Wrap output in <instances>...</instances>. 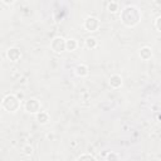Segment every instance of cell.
Here are the masks:
<instances>
[{
	"label": "cell",
	"mask_w": 161,
	"mask_h": 161,
	"mask_svg": "<svg viewBox=\"0 0 161 161\" xmlns=\"http://www.w3.org/2000/svg\"><path fill=\"white\" fill-rule=\"evenodd\" d=\"M99 20L96 16H87L84 20V29L87 31H97L99 29Z\"/></svg>",
	"instance_id": "obj_2"
},
{
	"label": "cell",
	"mask_w": 161,
	"mask_h": 161,
	"mask_svg": "<svg viewBox=\"0 0 161 161\" xmlns=\"http://www.w3.org/2000/svg\"><path fill=\"white\" fill-rule=\"evenodd\" d=\"M3 103H9L10 104L6 108L8 112H16L19 109V107H20V101H19V98L15 94H8V96H5L4 99H3Z\"/></svg>",
	"instance_id": "obj_1"
},
{
	"label": "cell",
	"mask_w": 161,
	"mask_h": 161,
	"mask_svg": "<svg viewBox=\"0 0 161 161\" xmlns=\"http://www.w3.org/2000/svg\"><path fill=\"white\" fill-rule=\"evenodd\" d=\"M35 117H36V121H38L40 125H45V123H48V121H49V114H48L47 112H44V111H39V112L35 114Z\"/></svg>",
	"instance_id": "obj_8"
},
{
	"label": "cell",
	"mask_w": 161,
	"mask_h": 161,
	"mask_svg": "<svg viewBox=\"0 0 161 161\" xmlns=\"http://www.w3.org/2000/svg\"><path fill=\"white\" fill-rule=\"evenodd\" d=\"M86 158H88V160H96V157H94L93 155H91V153H87V155H80V156L78 157V160H86Z\"/></svg>",
	"instance_id": "obj_15"
},
{
	"label": "cell",
	"mask_w": 161,
	"mask_h": 161,
	"mask_svg": "<svg viewBox=\"0 0 161 161\" xmlns=\"http://www.w3.org/2000/svg\"><path fill=\"white\" fill-rule=\"evenodd\" d=\"M33 152H34V148H33L30 145H26V146H24V147H23V153H24V155L30 156Z\"/></svg>",
	"instance_id": "obj_13"
},
{
	"label": "cell",
	"mask_w": 161,
	"mask_h": 161,
	"mask_svg": "<svg viewBox=\"0 0 161 161\" xmlns=\"http://www.w3.org/2000/svg\"><path fill=\"white\" fill-rule=\"evenodd\" d=\"M140 57H141V59H143V60H148V59L152 57V50H151V48H150V47H142V48L140 49Z\"/></svg>",
	"instance_id": "obj_7"
},
{
	"label": "cell",
	"mask_w": 161,
	"mask_h": 161,
	"mask_svg": "<svg viewBox=\"0 0 161 161\" xmlns=\"http://www.w3.org/2000/svg\"><path fill=\"white\" fill-rule=\"evenodd\" d=\"M155 3H156V4H157V5H158V4H161V0H156V1H155Z\"/></svg>",
	"instance_id": "obj_18"
},
{
	"label": "cell",
	"mask_w": 161,
	"mask_h": 161,
	"mask_svg": "<svg viewBox=\"0 0 161 161\" xmlns=\"http://www.w3.org/2000/svg\"><path fill=\"white\" fill-rule=\"evenodd\" d=\"M156 28H157V30L161 33V16L156 19Z\"/></svg>",
	"instance_id": "obj_16"
},
{
	"label": "cell",
	"mask_w": 161,
	"mask_h": 161,
	"mask_svg": "<svg viewBox=\"0 0 161 161\" xmlns=\"http://www.w3.org/2000/svg\"><path fill=\"white\" fill-rule=\"evenodd\" d=\"M104 158H106V160H117V158H119V156L116 155V153H113V152H108V153L104 156Z\"/></svg>",
	"instance_id": "obj_14"
},
{
	"label": "cell",
	"mask_w": 161,
	"mask_h": 161,
	"mask_svg": "<svg viewBox=\"0 0 161 161\" xmlns=\"http://www.w3.org/2000/svg\"><path fill=\"white\" fill-rule=\"evenodd\" d=\"M74 70H75V74L78 77H86V75H88V67L86 64H78Z\"/></svg>",
	"instance_id": "obj_9"
},
{
	"label": "cell",
	"mask_w": 161,
	"mask_h": 161,
	"mask_svg": "<svg viewBox=\"0 0 161 161\" xmlns=\"http://www.w3.org/2000/svg\"><path fill=\"white\" fill-rule=\"evenodd\" d=\"M107 10H108L109 13H112V14L117 13V11L119 10L118 4H117L116 1H111V3H108V5H107Z\"/></svg>",
	"instance_id": "obj_12"
},
{
	"label": "cell",
	"mask_w": 161,
	"mask_h": 161,
	"mask_svg": "<svg viewBox=\"0 0 161 161\" xmlns=\"http://www.w3.org/2000/svg\"><path fill=\"white\" fill-rule=\"evenodd\" d=\"M25 109L31 114H36L40 111V102L35 98H30L25 102Z\"/></svg>",
	"instance_id": "obj_3"
},
{
	"label": "cell",
	"mask_w": 161,
	"mask_h": 161,
	"mask_svg": "<svg viewBox=\"0 0 161 161\" xmlns=\"http://www.w3.org/2000/svg\"><path fill=\"white\" fill-rule=\"evenodd\" d=\"M84 45H86V48L87 49H96L97 48V45H98V42H97V39L96 38H93V36H88L86 40H84Z\"/></svg>",
	"instance_id": "obj_10"
},
{
	"label": "cell",
	"mask_w": 161,
	"mask_h": 161,
	"mask_svg": "<svg viewBox=\"0 0 161 161\" xmlns=\"http://www.w3.org/2000/svg\"><path fill=\"white\" fill-rule=\"evenodd\" d=\"M5 5H13L14 3H15V0H1Z\"/></svg>",
	"instance_id": "obj_17"
},
{
	"label": "cell",
	"mask_w": 161,
	"mask_h": 161,
	"mask_svg": "<svg viewBox=\"0 0 161 161\" xmlns=\"http://www.w3.org/2000/svg\"><path fill=\"white\" fill-rule=\"evenodd\" d=\"M6 55H8L9 60L18 62L20 59V57H21V53H20V50L18 48H9L8 52H6Z\"/></svg>",
	"instance_id": "obj_5"
},
{
	"label": "cell",
	"mask_w": 161,
	"mask_h": 161,
	"mask_svg": "<svg viewBox=\"0 0 161 161\" xmlns=\"http://www.w3.org/2000/svg\"><path fill=\"white\" fill-rule=\"evenodd\" d=\"M50 48L55 53H60V52H63L65 49V40L62 36H55L50 43Z\"/></svg>",
	"instance_id": "obj_4"
},
{
	"label": "cell",
	"mask_w": 161,
	"mask_h": 161,
	"mask_svg": "<svg viewBox=\"0 0 161 161\" xmlns=\"http://www.w3.org/2000/svg\"><path fill=\"white\" fill-rule=\"evenodd\" d=\"M108 83H109V86H111L112 88L117 89V88H119V87L122 86V77H121L119 74H113V75L109 77Z\"/></svg>",
	"instance_id": "obj_6"
},
{
	"label": "cell",
	"mask_w": 161,
	"mask_h": 161,
	"mask_svg": "<svg viewBox=\"0 0 161 161\" xmlns=\"http://www.w3.org/2000/svg\"><path fill=\"white\" fill-rule=\"evenodd\" d=\"M77 47H78V43H77L75 39L69 38V39L65 40V49H67L68 52H73V50H75Z\"/></svg>",
	"instance_id": "obj_11"
}]
</instances>
